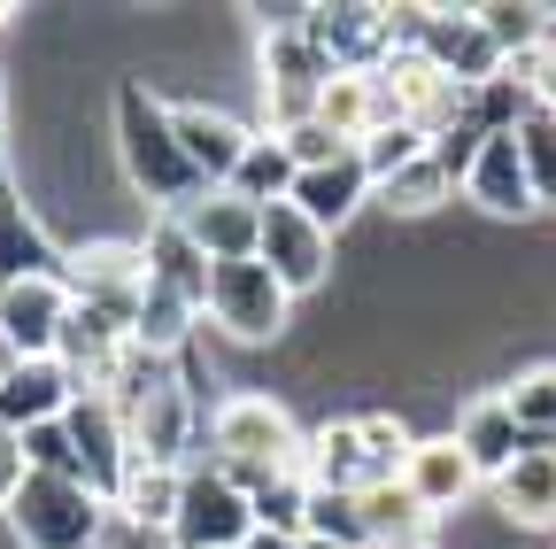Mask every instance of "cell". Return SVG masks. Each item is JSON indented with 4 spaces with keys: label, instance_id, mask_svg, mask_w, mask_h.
<instances>
[{
    "label": "cell",
    "instance_id": "obj_1",
    "mask_svg": "<svg viewBox=\"0 0 556 549\" xmlns=\"http://www.w3.org/2000/svg\"><path fill=\"white\" fill-rule=\"evenodd\" d=\"M109 132H116V163H124L131 194L148 201L155 217H178V210H193V201L208 194L201 171H193L186 148H178L170 101H155L148 78H116V93H109Z\"/></svg>",
    "mask_w": 556,
    "mask_h": 549
},
{
    "label": "cell",
    "instance_id": "obj_2",
    "mask_svg": "<svg viewBox=\"0 0 556 549\" xmlns=\"http://www.w3.org/2000/svg\"><path fill=\"white\" fill-rule=\"evenodd\" d=\"M302 449H309V434L294 426L287 402L255 395V387H232V395H217V410H208V457L201 464H217L232 488L255 496L263 479L302 472Z\"/></svg>",
    "mask_w": 556,
    "mask_h": 549
},
{
    "label": "cell",
    "instance_id": "obj_3",
    "mask_svg": "<svg viewBox=\"0 0 556 549\" xmlns=\"http://www.w3.org/2000/svg\"><path fill=\"white\" fill-rule=\"evenodd\" d=\"M16 549H101L109 534V503L86 488V479H62V472H31L24 496L9 503Z\"/></svg>",
    "mask_w": 556,
    "mask_h": 549
},
{
    "label": "cell",
    "instance_id": "obj_4",
    "mask_svg": "<svg viewBox=\"0 0 556 549\" xmlns=\"http://www.w3.org/2000/svg\"><path fill=\"white\" fill-rule=\"evenodd\" d=\"M332 78H340V71H332V54L309 39V9H302V24L263 32V132L309 124Z\"/></svg>",
    "mask_w": 556,
    "mask_h": 549
},
{
    "label": "cell",
    "instance_id": "obj_5",
    "mask_svg": "<svg viewBox=\"0 0 556 549\" xmlns=\"http://www.w3.org/2000/svg\"><path fill=\"white\" fill-rule=\"evenodd\" d=\"M208 325L240 349H270V340H287L294 325V295L278 287V271L263 255H240V263H217L208 271Z\"/></svg>",
    "mask_w": 556,
    "mask_h": 549
},
{
    "label": "cell",
    "instance_id": "obj_6",
    "mask_svg": "<svg viewBox=\"0 0 556 549\" xmlns=\"http://www.w3.org/2000/svg\"><path fill=\"white\" fill-rule=\"evenodd\" d=\"M394 39L417 47V54H426L441 78H456V86H486V78L510 71L503 47L486 39L479 9H394Z\"/></svg>",
    "mask_w": 556,
    "mask_h": 549
},
{
    "label": "cell",
    "instance_id": "obj_7",
    "mask_svg": "<svg viewBox=\"0 0 556 549\" xmlns=\"http://www.w3.org/2000/svg\"><path fill=\"white\" fill-rule=\"evenodd\" d=\"M248 541H255L248 488H232L217 464H193L186 496H178V519H170V549H248Z\"/></svg>",
    "mask_w": 556,
    "mask_h": 549
},
{
    "label": "cell",
    "instance_id": "obj_8",
    "mask_svg": "<svg viewBox=\"0 0 556 549\" xmlns=\"http://www.w3.org/2000/svg\"><path fill=\"white\" fill-rule=\"evenodd\" d=\"M70 317H78V287H70L62 271H39V279L0 287V340H9V357H16V364L62 357Z\"/></svg>",
    "mask_w": 556,
    "mask_h": 549
},
{
    "label": "cell",
    "instance_id": "obj_9",
    "mask_svg": "<svg viewBox=\"0 0 556 549\" xmlns=\"http://www.w3.org/2000/svg\"><path fill=\"white\" fill-rule=\"evenodd\" d=\"M62 279L78 287L86 310H109V317H139V295H148V248L139 240H78L62 255Z\"/></svg>",
    "mask_w": 556,
    "mask_h": 549
},
{
    "label": "cell",
    "instance_id": "obj_10",
    "mask_svg": "<svg viewBox=\"0 0 556 549\" xmlns=\"http://www.w3.org/2000/svg\"><path fill=\"white\" fill-rule=\"evenodd\" d=\"M255 255L278 271V287H287L294 302H302V295H317V287L332 279V233H325V225H309L294 201L263 210V248H255Z\"/></svg>",
    "mask_w": 556,
    "mask_h": 549
},
{
    "label": "cell",
    "instance_id": "obj_11",
    "mask_svg": "<svg viewBox=\"0 0 556 549\" xmlns=\"http://www.w3.org/2000/svg\"><path fill=\"white\" fill-rule=\"evenodd\" d=\"M62 426H70V449H78V472H86V488H93L101 503H116L124 472H131V434H124V410H116L109 395H78Z\"/></svg>",
    "mask_w": 556,
    "mask_h": 549
},
{
    "label": "cell",
    "instance_id": "obj_12",
    "mask_svg": "<svg viewBox=\"0 0 556 549\" xmlns=\"http://www.w3.org/2000/svg\"><path fill=\"white\" fill-rule=\"evenodd\" d=\"M170 124H178V148H186V163L201 171L208 194L232 186V171H240L248 148H255V124H240V116H225V109H208V101H170Z\"/></svg>",
    "mask_w": 556,
    "mask_h": 549
},
{
    "label": "cell",
    "instance_id": "obj_13",
    "mask_svg": "<svg viewBox=\"0 0 556 549\" xmlns=\"http://www.w3.org/2000/svg\"><path fill=\"white\" fill-rule=\"evenodd\" d=\"M309 39L332 54V71H379V62L402 47V39H394V9H371V0L309 9Z\"/></svg>",
    "mask_w": 556,
    "mask_h": 549
},
{
    "label": "cell",
    "instance_id": "obj_14",
    "mask_svg": "<svg viewBox=\"0 0 556 549\" xmlns=\"http://www.w3.org/2000/svg\"><path fill=\"white\" fill-rule=\"evenodd\" d=\"M448 434H456V449L471 457V472L486 479V488H495V479H503V472H510V464H518V457L533 449V441H526V426L510 419V402H503V387H486V395H471V402L456 410V426H448Z\"/></svg>",
    "mask_w": 556,
    "mask_h": 549
},
{
    "label": "cell",
    "instance_id": "obj_15",
    "mask_svg": "<svg viewBox=\"0 0 556 549\" xmlns=\"http://www.w3.org/2000/svg\"><path fill=\"white\" fill-rule=\"evenodd\" d=\"M402 488L426 503V519H448V511L471 503L479 472H471V457L456 449V434H417V449H409V464H402Z\"/></svg>",
    "mask_w": 556,
    "mask_h": 549
},
{
    "label": "cell",
    "instance_id": "obj_16",
    "mask_svg": "<svg viewBox=\"0 0 556 549\" xmlns=\"http://www.w3.org/2000/svg\"><path fill=\"white\" fill-rule=\"evenodd\" d=\"M464 201H479L486 217H533V210H541L518 132H495V140L479 148V163H471V178H464Z\"/></svg>",
    "mask_w": 556,
    "mask_h": 549
},
{
    "label": "cell",
    "instance_id": "obj_17",
    "mask_svg": "<svg viewBox=\"0 0 556 549\" xmlns=\"http://www.w3.org/2000/svg\"><path fill=\"white\" fill-rule=\"evenodd\" d=\"M70 402H78V379H70L54 357H39V364H9V379H0V434L54 426V419H70Z\"/></svg>",
    "mask_w": 556,
    "mask_h": 549
},
{
    "label": "cell",
    "instance_id": "obj_18",
    "mask_svg": "<svg viewBox=\"0 0 556 549\" xmlns=\"http://www.w3.org/2000/svg\"><path fill=\"white\" fill-rule=\"evenodd\" d=\"M178 225L193 233V248H201L208 263H240V255L263 248V210H255V201H240L232 186H217V194H201L193 210H178Z\"/></svg>",
    "mask_w": 556,
    "mask_h": 549
},
{
    "label": "cell",
    "instance_id": "obj_19",
    "mask_svg": "<svg viewBox=\"0 0 556 549\" xmlns=\"http://www.w3.org/2000/svg\"><path fill=\"white\" fill-rule=\"evenodd\" d=\"M39 271H62V248H54L47 217L24 201V186H16V178H0V287L39 279Z\"/></svg>",
    "mask_w": 556,
    "mask_h": 549
},
{
    "label": "cell",
    "instance_id": "obj_20",
    "mask_svg": "<svg viewBox=\"0 0 556 549\" xmlns=\"http://www.w3.org/2000/svg\"><path fill=\"white\" fill-rule=\"evenodd\" d=\"M364 201H379V178L364 171V155H340V163L294 178V210H302L309 225H325V233H340L348 217L364 210Z\"/></svg>",
    "mask_w": 556,
    "mask_h": 549
},
{
    "label": "cell",
    "instance_id": "obj_21",
    "mask_svg": "<svg viewBox=\"0 0 556 549\" xmlns=\"http://www.w3.org/2000/svg\"><path fill=\"white\" fill-rule=\"evenodd\" d=\"M317 116L340 132L348 148H364L371 132H387V124H402L394 116V93H387V78L379 71H340L332 86H325V101H317Z\"/></svg>",
    "mask_w": 556,
    "mask_h": 549
},
{
    "label": "cell",
    "instance_id": "obj_22",
    "mask_svg": "<svg viewBox=\"0 0 556 549\" xmlns=\"http://www.w3.org/2000/svg\"><path fill=\"white\" fill-rule=\"evenodd\" d=\"M302 479H309V488H340V496L379 488V479H371V449H364L356 419H325V426L309 434V449H302Z\"/></svg>",
    "mask_w": 556,
    "mask_h": 549
},
{
    "label": "cell",
    "instance_id": "obj_23",
    "mask_svg": "<svg viewBox=\"0 0 556 549\" xmlns=\"http://www.w3.org/2000/svg\"><path fill=\"white\" fill-rule=\"evenodd\" d=\"M139 248H148V279L170 287V295H186V302L208 317V271H217V263L193 248V233H186L178 217H148V240H139Z\"/></svg>",
    "mask_w": 556,
    "mask_h": 549
},
{
    "label": "cell",
    "instance_id": "obj_24",
    "mask_svg": "<svg viewBox=\"0 0 556 549\" xmlns=\"http://www.w3.org/2000/svg\"><path fill=\"white\" fill-rule=\"evenodd\" d=\"M495 511L526 534L556 526V449H526L503 479H495Z\"/></svg>",
    "mask_w": 556,
    "mask_h": 549
},
{
    "label": "cell",
    "instance_id": "obj_25",
    "mask_svg": "<svg viewBox=\"0 0 556 549\" xmlns=\"http://www.w3.org/2000/svg\"><path fill=\"white\" fill-rule=\"evenodd\" d=\"M178 496H186V472H170V464H139V457H131V472H124V488H116L109 511L131 519V526H148V534H170Z\"/></svg>",
    "mask_w": 556,
    "mask_h": 549
},
{
    "label": "cell",
    "instance_id": "obj_26",
    "mask_svg": "<svg viewBox=\"0 0 556 549\" xmlns=\"http://www.w3.org/2000/svg\"><path fill=\"white\" fill-rule=\"evenodd\" d=\"M448 194H456V178H448V171L433 163V148H426L417 163H402L394 178H379V210H387V217H433Z\"/></svg>",
    "mask_w": 556,
    "mask_h": 549
},
{
    "label": "cell",
    "instance_id": "obj_27",
    "mask_svg": "<svg viewBox=\"0 0 556 549\" xmlns=\"http://www.w3.org/2000/svg\"><path fill=\"white\" fill-rule=\"evenodd\" d=\"M294 155L270 140V132H255V148H248V163L232 171V194L240 201H255V210H278V201H294Z\"/></svg>",
    "mask_w": 556,
    "mask_h": 549
},
{
    "label": "cell",
    "instance_id": "obj_28",
    "mask_svg": "<svg viewBox=\"0 0 556 549\" xmlns=\"http://www.w3.org/2000/svg\"><path fill=\"white\" fill-rule=\"evenodd\" d=\"M364 526H371V541H433L426 503H417L402 479H379V488H364Z\"/></svg>",
    "mask_w": 556,
    "mask_h": 549
},
{
    "label": "cell",
    "instance_id": "obj_29",
    "mask_svg": "<svg viewBox=\"0 0 556 549\" xmlns=\"http://www.w3.org/2000/svg\"><path fill=\"white\" fill-rule=\"evenodd\" d=\"M503 402H510V419L526 426V441H533V449H548V441H556V364H526V372L503 387Z\"/></svg>",
    "mask_w": 556,
    "mask_h": 549
},
{
    "label": "cell",
    "instance_id": "obj_30",
    "mask_svg": "<svg viewBox=\"0 0 556 549\" xmlns=\"http://www.w3.org/2000/svg\"><path fill=\"white\" fill-rule=\"evenodd\" d=\"M248 503H255V534H287V541H302V534H309V479H302V472L263 479Z\"/></svg>",
    "mask_w": 556,
    "mask_h": 549
},
{
    "label": "cell",
    "instance_id": "obj_31",
    "mask_svg": "<svg viewBox=\"0 0 556 549\" xmlns=\"http://www.w3.org/2000/svg\"><path fill=\"white\" fill-rule=\"evenodd\" d=\"M302 541H348V549H371L364 526V496H340V488H309V534Z\"/></svg>",
    "mask_w": 556,
    "mask_h": 549
},
{
    "label": "cell",
    "instance_id": "obj_32",
    "mask_svg": "<svg viewBox=\"0 0 556 549\" xmlns=\"http://www.w3.org/2000/svg\"><path fill=\"white\" fill-rule=\"evenodd\" d=\"M356 434H364V449H371V479H402V464H409L417 434L394 419V410H364V419H356Z\"/></svg>",
    "mask_w": 556,
    "mask_h": 549
},
{
    "label": "cell",
    "instance_id": "obj_33",
    "mask_svg": "<svg viewBox=\"0 0 556 549\" xmlns=\"http://www.w3.org/2000/svg\"><path fill=\"white\" fill-rule=\"evenodd\" d=\"M518 148H526V171H533V194H541V210H556V116H526L518 124Z\"/></svg>",
    "mask_w": 556,
    "mask_h": 549
},
{
    "label": "cell",
    "instance_id": "obj_34",
    "mask_svg": "<svg viewBox=\"0 0 556 549\" xmlns=\"http://www.w3.org/2000/svg\"><path fill=\"white\" fill-rule=\"evenodd\" d=\"M270 140L294 155V171H325V163H340V155H356L325 116H309V124H294V132H270Z\"/></svg>",
    "mask_w": 556,
    "mask_h": 549
},
{
    "label": "cell",
    "instance_id": "obj_35",
    "mask_svg": "<svg viewBox=\"0 0 556 549\" xmlns=\"http://www.w3.org/2000/svg\"><path fill=\"white\" fill-rule=\"evenodd\" d=\"M426 148H433V140H426L417 124H387V132H371V140H364L356 155H364V171H371V178H394L402 163H417Z\"/></svg>",
    "mask_w": 556,
    "mask_h": 549
},
{
    "label": "cell",
    "instance_id": "obj_36",
    "mask_svg": "<svg viewBox=\"0 0 556 549\" xmlns=\"http://www.w3.org/2000/svg\"><path fill=\"white\" fill-rule=\"evenodd\" d=\"M24 457H31V472H62V479H86L78 472V449H70V426L54 419V426H31L24 434Z\"/></svg>",
    "mask_w": 556,
    "mask_h": 549
},
{
    "label": "cell",
    "instance_id": "obj_37",
    "mask_svg": "<svg viewBox=\"0 0 556 549\" xmlns=\"http://www.w3.org/2000/svg\"><path fill=\"white\" fill-rule=\"evenodd\" d=\"M24 479H31V457H24V434H0V511H9L24 496Z\"/></svg>",
    "mask_w": 556,
    "mask_h": 549
},
{
    "label": "cell",
    "instance_id": "obj_38",
    "mask_svg": "<svg viewBox=\"0 0 556 549\" xmlns=\"http://www.w3.org/2000/svg\"><path fill=\"white\" fill-rule=\"evenodd\" d=\"M526 86H533V109L556 116V39H548L541 54H526Z\"/></svg>",
    "mask_w": 556,
    "mask_h": 549
},
{
    "label": "cell",
    "instance_id": "obj_39",
    "mask_svg": "<svg viewBox=\"0 0 556 549\" xmlns=\"http://www.w3.org/2000/svg\"><path fill=\"white\" fill-rule=\"evenodd\" d=\"M101 549H170V534H148V526H131V519H116V511H109Z\"/></svg>",
    "mask_w": 556,
    "mask_h": 549
},
{
    "label": "cell",
    "instance_id": "obj_40",
    "mask_svg": "<svg viewBox=\"0 0 556 549\" xmlns=\"http://www.w3.org/2000/svg\"><path fill=\"white\" fill-rule=\"evenodd\" d=\"M248 549H302V541H287V534H255Z\"/></svg>",
    "mask_w": 556,
    "mask_h": 549
},
{
    "label": "cell",
    "instance_id": "obj_41",
    "mask_svg": "<svg viewBox=\"0 0 556 549\" xmlns=\"http://www.w3.org/2000/svg\"><path fill=\"white\" fill-rule=\"evenodd\" d=\"M371 549H433V541H371Z\"/></svg>",
    "mask_w": 556,
    "mask_h": 549
},
{
    "label": "cell",
    "instance_id": "obj_42",
    "mask_svg": "<svg viewBox=\"0 0 556 549\" xmlns=\"http://www.w3.org/2000/svg\"><path fill=\"white\" fill-rule=\"evenodd\" d=\"M9 364H16V357H9V340H0V379H9Z\"/></svg>",
    "mask_w": 556,
    "mask_h": 549
},
{
    "label": "cell",
    "instance_id": "obj_43",
    "mask_svg": "<svg viewBox=\"0 0 556 549\" xmlns=\"http://www.w3.org/2000/svg\"><path fill=\"white\" fill-rule=\"evenodd\" d=\"M302 549H348V541H302Z\"/></svg>",
    "mask_w": 556,
    "mask_h": 549
},
{
    "label": "cell",
    "instance_id": "obj_44",
    "mask_svg": "<svg viewBox=\"0 0 556 549\" xmlns=\"http://www.w3.org/2000/svg\"><path fill=\"white\" fill-rule=\"evenodd\" d=\"M548 449H556V441H548Z\"/></svg>",
    "mask_w": 556,
    "mask_h": 549
}]
</instances>
